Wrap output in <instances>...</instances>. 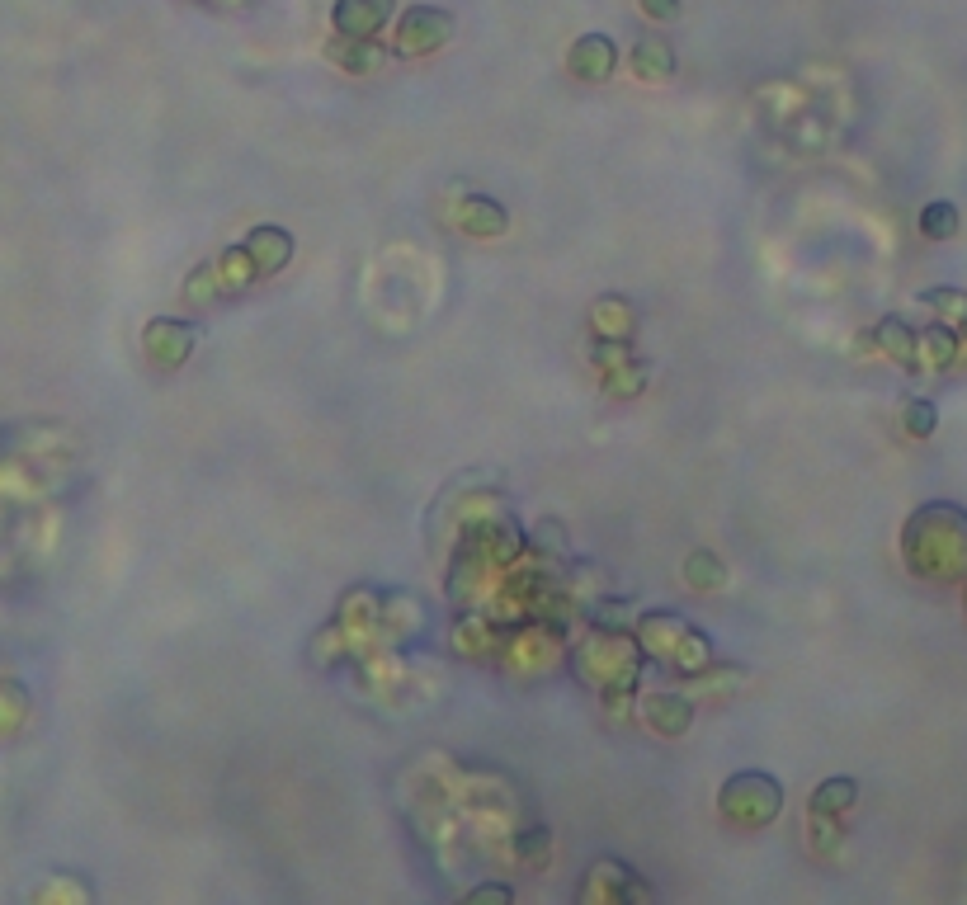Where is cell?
<instances>
[{"mask_svg": "<svg viewBox=\"0 0 967 905\" xmlns=\"http://www.w3.org/2000/svg\"><path fill=\"white\" fill-rule=\"evenodd\" d=\"M717 811H722V821L760 830V825H769L779 811H784V788H779V778L774 774L741 769V774H732L727 783H722V792H717Z\"/></svg>", "mask_w": 967, "mask_h": 905, "instance_id": "1", "label": "cell"}, {"mask_svg": "<svg viewBox=\"0 0 967 905\" xmlns=\"http://www.w3.org/2000/svg\"><path fill=\"white\" fill-rule=\"evenodd\" d=\"M453 33V15L434 10V5H411L397 19V52L401 57H430L434 48H444Z\"/></svg>", "mask_w": 967, "mask_h": 905, "instance_id": "2", "label": "cell"}, {"mask_svg": "<svg viewBox=\"0 0 967 905\" xmlns=\"http://www.w3.org/2000/svg\"><path fill=\"white\" fill-rule=\"evenodd\" d=\"M194 340H199V330L175 321V316H156V321H147V330H142V349H147V359L156 363V368H180V363L194 354Z\"/></svg>", "mask_w": 967, "mask_h": 905, "instance_id": "3", "label": "cell"}, {"mask_svg": "<svg viewBox=\"0 0 967 905\" xmlns=\"http://www.w3.org/2000/svg\"><path fill=\"white\" fill-rule=\"evenodd\" d=\"M241 246L251 250L255 269H260V279H265V274H279L284 264H293L298 241H293V231L279 227V222H260V227L246 231V241H241Z\"/></svg>", "mask_w": 967, "mask_h": 905, "instance_id": "4", "label": "cell"}, {"mask_svg": "<svg viewBox=\"0 0 967 905\" xmlns=\"http://www.w3.org/2000/svg\"><path fill=\"white\" fill-rule=\"evenodd\" d=\"M618 66V48L614 38H604V33H585L576 38V48L567 52V71L576 81H609Z\"/></svg>", "mask_w": 967, "mask_h": 905, "instance_id": "5", "label": "cell"}, {"mask_svg": "<svg viewBox=\"0 0 967 905\" xmlns=\"http://www.w3.org/2000/svg\"><path fill=\"white\" fill-rule=\"evenodd\" d=\"M392 10H397V0H340L331 10V24L345 38H373L392 19Z\"/></svg>", "mask_w": 967, "mask_h": 905, "instance_id": "6", "label": "cell"}, {"mask_svg": "<svg viewBox=\"0 0 967 905\" xmlns=\"http://www.w3.org/2000/svg\"><path fill=\"white\" fill-rule=\"evenodd\" d=\"M633 868H623L618 858H595L585 882L576 887V901L581 905H595V901H623V887H628Z\"/></svg>", "mask_w": 967, "mask_h": 905, "instance_id": "7", "label": "cell"}, {"mask_svg": "<svg viewBox=\"0 0 967 905\" xmlns=\"http://www.w3.org/2000/svg\"><path fill=\"white\" fill-rule=\"evenodd\" d=\"M647 726L656 736H684L689 726H694V703H689V693H651L647 698Z\"/></svg>", "mask_w": 967, "mask_h": 905, "instance_id": "8", "label": "cell"}, {"mask_svg": "<svg viewBox=\"0 0 967 905\" xmlns=\"http://www.w3.org/2000/svg\"><path fill=\"white\" fill-rule=\"evenodd\" d=\"M453 222H458L467 236H505V231H510V213L486 194H467L463 203H458Z\"/></svg>", "mask_w": 967, "mask_h": 905, "instance_id": "9", "label": "cell"}, {"mask_svg": "<svg viewBox=\"0 0 967 905\" xmlns=\"http://www.w3.org/2000/svg\"><path fill=\"white\" fill-rule=\"evenodd\" d=\"M637 637H642V646H647L651 656L675 660L680 642L689 637V623H684L680 613H642L637 618Z\"/></svg>", "mask_w": 967, "mask_h": 905, "instance_id": "10", "label": "cell"}, {"mask_svg": "<svg viewBox=\"0 0 967 905\" xmlns=\"http://www.w3.org/2000/svg\"><path fill=\"white\" fill-rule=\"evenodd\" d=\"M590 326H595L600 340H628V335L637 330L633 302H628V297H618V293H604L600 302L590 307Z\"/></svg>", "mask_w": 967, "mask_h": 905, "instance_id": "11", "label": "cell"}, {"mask_svg": "<svg viewBox=\"0 0 967 905\" xmlns=\"http://www.w3.org/2000/svg\"><path fill=\"white\" fill-rule=\"evenodd\" d=\"M873 340H878V349H883L887 359L906 363V368H916V363H920V335L906 326L901 316H883L878 330H873Z\"/></svg>", "mask_w": 967, "mask_h": 905, "instance_id": "12", "label": "cell"}, {"mask_svg": "<svg viewBox=\"0 0 967 905\" xmlns=\"http://www.w3.org/2000/svg\"><path fill=\"white\" fill-rule=\"evenodd\" d=\"M628 62H633V76H642V81H651V85H661V81L675 76V48H670L666 38H642Z\"/></svg>", "mask_w": 967, "mask_h": 905, "instance_id": "13", "label": "cell"}, {"mask_svg": "<svg viewBox=\"0 0 967 905\" xmlns=\"http://www.w3.org/2000/svg\"><path fill=\"white\" fill-rule=\"evenodd\" d=\"M213 269H217V283H222V293H246L255 279H260V269H255V260H251V250L241 246H227L222 255L213 260Z\"/></svg>", "mask_w": 967, "mask_h": 905, "instance_id": "14", "label": "cell"}, {"mask_svg": "<svg viewBox=\"0 0 967 905\" xmlns=\"http://www.w3.org/2000/svg\"><path fill=\"white\" fill-rule=\"evenodd\" d=\"M854 802H859V783L845 778V774H835V778H821L817 788H812L807 811H831V816H840V811H850Z\"/></svg>", "mask_w": 967, "mask_h": 905, "instance_id": "15", "label": "cell"}, {"mask_svg": "<svg viewBox=\"0 0 967 905\" xmlns=\"http://www.w3.org/2000/svg\"><path fill=\"white\" fill-rule=\"evenodd\" d=\"M722 580H727V566H722L717 552H708V547L689 552V561H684V585H689V590L708 594V590H717Z\"/></svg>", "mask_w": 967, "mask_h": 905, "instance_id": "16", "label": "cell"}, {"mask_svg": "<svg viewBox=\"0 0 967 905\" xmlns=\"http://www.w3.org/2000/svg\"><path fill=\"white\" fill-rule=\"evenodd\" d=\"M920 236L925 241H949V236H958V208H953L949 198H934V203L920 208Z\"/></svg>", "mask_w": 967, "mask_h": 905, "instance_id": "17", "label": "cell"}, {"mask_svg": "<svg viewBox=\"0 0 967 905\" xmlns=\"http://www.w3.org/2000/svg\"><path fill=\"white\" fill-rule=\"evenodd\" d=\"M920 354H925V363H930V368H949L953 354H958V335H953L949 326L920 330Z\"/></svg>", "mask_w": 967, "mask_h": 905, "instance_id": "18", "label": "cell"}, {"mask_svg": "<svg viewBox=\"0 0 967 905\" xmlns=\"http://www.w3.org/2000/svg\"><path fill=\"white\" fill-rule=\"evenodd\" d=\"M350 48H331V57L340 66H350V71H373V66L383 62V48H373V38H345Z\"/></svg>", "mask_w": 967, "mask_h": 905, "instance_id": "19", "label": "cell"}, {"mask_svg": "<svg viewBox=\"0 0 967 905\" xmlns=\"http://www.w3.org/2000/svg\"><path fill=\"white\" fill-rule=\"evenodd\" d=\"M647 387V363L633 359V363H623V368H614V373H604V392L609 396H637Z\"/></svg>", "mask_w": 967, "mask_h": 905, "instance_id": "20", "label": "cell"}, {"mask_svg": "<svg viewBox=\"0 0 967 905\" xmlns=\"http://www.w3.org/2000/svg\"><path fill=\"white\" fill-rule=\"evenodd\" d=\"M548 849H552V835L543 830V825H529V830H519L515 835V858L519 863H529V868L548 863Z\"/></svg>", "mask_w": 967, "mask_h": 905, "instance_id": "21", "label": "cell"}, {"mask_svg": "<svg viewBox=\"0 0 967 905\" xmlns=\"http://www.w3.org/2000/svg\"><path fill=\"white\" fill-rule=\"evenodd\" d=\"M708 637H703L699 627H689V637L680 642V651H675V670H684V675H699L703 665H708Z\"/></svg>", "mask_w": 967, "mask_h": 905, "instance_id": "22", "label": "cell"}, {"mask_svg": "<svg viewBox=\"0 0 967 905\" xmlns=\"http://www.w3.org/2000/svg\"><path fill=\"white\" fill-rule=\"evenodd\" d=\"M901 425H906L911 439H930L934 425H939V415H934V406L925 401V396H916V401H906V406H901Z\"/></svg>", "mask_w": 967, "mask_h": 905, "instance_id": "23", "label": "cell"}, {"mask_svg": "<svg viewBox=\"0 0 967 905\" xmlns=\"http://www.w3.org/2000/svg\"><path fill=\"white\" fill-rule=\"evenodd\" d=\"M590 359H595L600 373H614V368H623V363H633L637 354H633V340H595Z\"/></svg>", "mask_w": 967, "mask_h": 905, "instance_id": "24", "label": "cell"}, {"mask_svg": "<svg viewBox=\"0 0 967 905\" xmlns=\"http://www.w3.org/2000/svg\"><path fill=\"white\" fill-rule=\"evenodd\" d=\"M184 297H189V302H217V297H222V283H217L213 264H199V269L184 279Z\"/></svg>", "mask_w": 967, "mask_h": 905, "instance_id": "25", "label": "cell"}, {"mask_svg": "<svg viewBox=\"0 0 967 905\" xmlns=\"http://www.w3.org/2000/svg\"><path fill=\"white\" fill-rule=\"evenodd\" d=\"M24 712H29V698L19 684H0V731H15L24 722Z\"/></svg>", "mask_w": 967, "mask_h": 905, "instance_id": "26", "label": "cell"}, {"mask_svg": "<svg viewBox=\"0 0 967 905\" xmlns=\"http://www.w3.org/2000/svg\"><path fill=\"white\" fill-rule=\"evenodd\" d=\"M807 816H812V830H817L812 844H817L821 854H831L835 844H840V816H831V811H807Z\"/></svg>", "mask_w": 967, "mask_h": 905, "instance_id": "27", "label": "cell"}, {"mask_svg": "<svg viewBox=\"0 0 967 905\" xmlns=\"http://www.w3.org/2000/svg\"><path fill=\"white\" fill-rule=\"evenodd\" d=\"M920 302H925V307H939V312H963L967 316V293H958V288H925Z\"/></svg>", "mask_w": 967, "mask_h": 905, "instance_id": "28", "label": "cell"}, {"mask_svg": "<svg viewBox=\"0 0 967 905\" xmlns=\"http://www.w3.org/2000/svg\"><path fill=\"white\" fill-rule=\"evenodd\" d=\"M642 15L656 19V24H666V19L680 15V0H642Z\"/></svg>", "mask_w": 967, "mask_h": 905, "instance_id": "29", "label": "cell"}, {"mask_svg": "<svg viewBox=\"0 0 967 905\" xmlns=\"http://www.w3.org/2000/svg\"><path fill=\"white\" fill-rule=\"evenodd\" d=\"M467 901H472V905H477V901H515V891H510V887H496V882H482V887L467 891Z\"/></svg>", "mask_w": 967, "mask_h": 905, "instance_id": "30", "label": "cell"}, {"mask_svg": "<svg viewBox=\"0 0 967 905\" xmlns=\"http://www.w3.org/2000/svg\"><path fill=\"white\" fill-rule=\"evenodd\" d=\"M628 901H656V891L642 882V877H628V887H623V905Z\"/></svg>", "mask_w": 967, "mask_h": 905, "instance_id": "31", "label": "cell"}, {"mask_svg": "<svg viewBox=\"0 0 967 905\" xmlns=\"http://www.w3.org/2000/svg\"><path fill=\"white\" fill-rule=\"evenodd\" d=\"M963 340H967V316H963Z\"/></svg>", "mask_w": 967, "mask_h": 905, "instance_id": "32", "label": "cell"}]
</instances>
